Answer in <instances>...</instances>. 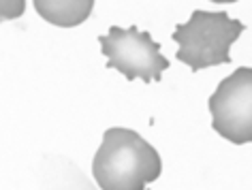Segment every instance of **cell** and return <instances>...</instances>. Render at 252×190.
Here are the masks:
<instances>
[{"mask_svg": "<svg viewBox=\"0 0 252 190\" xmlns=\"http://www.w3.org/2000/svg\"><path fill=\"white\" fill-rule=\"evenodd\" d=\"M92 171L103 190H146L160 175L162 162L139 132L109 128L92 160Z\"/></svg>", "mask_w": 252, "mask_h": 190, "instance_id": "cell-1", "label": "cell"}, {"mask_svg": "<svg viewBox=\"0 0 252 190\" xmlns=\"http://www.w3.org/2000/svg\"><path fill=\"white\" fill-rule=\"evenodd\" d=\"M242 32L244 24L231 20L224 11H192L190 20L180 24L173 32V41L180 45L178 60L192 71L229 64V49Z\"/></svg>", "mask_w": 252, "mask_h": 190, "instance_id": "cell-2", "label": "cell"}, {"mask_svg": "<svg viewBox=\"0 0 252 190\" xmlns=\"http://www.w3.org/2000/svg\"><path fill=\"white\" fill-rule=\"evenodd\" d=\"M100 49L107 56V66L118 68L126 79L158 81L162 71L169 68V60L160 54V45L143 30L111 26L109 32L98 39Z\"/></svg>", "mask_w": 252, "mask_h": 190, "instance_id": "cell-3", "label": "cell"}, {"mask_svg": "<svg viewBox=\"0 0 252 190\" xmlns=\"http://www.w3.org/2000/svg\"><path fill=\"white\" fill-rule=\"evenodd\" d=\"M212 126L220 137L242 145L252 139V71L237 68L220 81L210 98Z\"/></svg>", "mask_w": 252, "mask_h": 190, "instance_id": "cell-4", "label": "cell"}, {"mask_svg": "<svg viewBox=\"0 0 252 190\" xmlns=\"http://www.w3.org/2000/svg\"><path fill=\"white\" fill-rule=\"evenodd\" d=\"M34 9L43 20L54 26L73 28L90 17L94 2L92 0H36Z\"/></svg>", "mask_w": 252, "mask_h": 190, "instance_id": "cell-5", "label": "cell"}, {"mask_svg": "<svg viewBox=\"0 0 252 190\" xmlns=\"http://www.w3.org/2000/svg\"><path fill=\"white\" fill-rule=\"evenodd\" d=\"M47 190H92L86 177L77 173V169L64 158H58V162L52 167L49 175L45 177Z\"/></svg>", "mask_w": 252, "mask_h": 190, "instance_id": "cell-6", "label": "cell"}, {"mask_svg": "<svg viewBox=\"0 0 252 190\" xmlns=\"http://www.w3.org/2000/svg\"><path fill=\"white\" fill-rule=\"evenodd\" d=\"M24 9H26L24 0H0V22L15 20L24 13Z\"/></svg>", "mask_w": 252, "mask_h": 190, "instance_id": "cell-7", "label": "cell"}]
</instances>
